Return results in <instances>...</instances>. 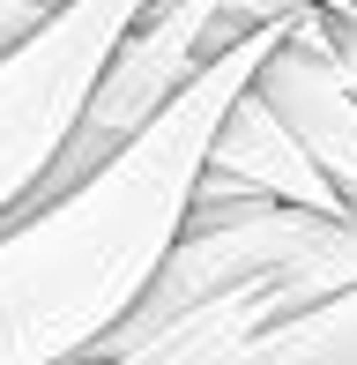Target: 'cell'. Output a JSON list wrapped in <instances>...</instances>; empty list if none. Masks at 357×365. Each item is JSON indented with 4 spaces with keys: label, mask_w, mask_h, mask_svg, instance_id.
I'll use <instances>...</instances> for the list:
<instances>
[{
    "label": "cell",
    "mask_w": 357,
    "mask_h": 365,
    "mask_svg": "<svg viewBox=\"0 0 357 365\" xmlns=\"http://www.w3.org/2000/svg\"><path fill=\"white\" fill-rule=\"evenodd\" d=\"M298 8H313V0H142V15L119 30V45H112L105 68H97L82 112H75L68 142H60V157H53V172L23 194L15 217H30V209H45L53 194H68L82 172H97V164L112 157V149L134 142L216 53L246 45L253 30L283 23V15H298Z\"/></svg>",
    "instance_id": "2"
},
{
    "label": "cell",
    "mask_w": 357,
    "mask_h": 365,
    "mask_svg": "<svg viewBox=\"0 0 357 365\" xmlns=\"http://www.w3.org/2000/svg\"><path fill=\"white\" fill-rule=\"evenodd\" d=\"M23 8H38V15H60V8H68V0H23Z\"/></svg>",
    "instance_id": "9"
},
{
    "label": "cell",
    "mask_w": 357,
    "mask_h": 365,
    "mask_svg": "<svg viewBox=\"0 0 357 365\" xmlns=\"http://www.w3.org/2000/svg\"><path fill=\"white\" fill-rule=\"evenodd\" d=\"M231 365H357V284L268 321Z\"/></svg>",
    "instance_id": "7"
},
{
    "label": "cell",
    "mask_w": 357,
    "mask_h": 365,
    "mask_svg": "<svg viewBox=\"0 0 357 365\" xmlns=\"http://www.w3.org/2000/svg\"><path fill=\"white\" fill-rule=\"evenodd\" d=\"M134 15H142V0H68L15 53H0V224L53 172L97 68Z\"/></svg>",
    "instance_id": "3"
},
{
    "label": "cell",
    "mask_w": 357,
    "mask_h": 365,
    "mask_svg": "<svg viewBox=\"0 0 357 365\" xmlns=\"http://www.w3.org/2000/svg\"><path fill=\"white\" fill-rule=\"evenodd\" d=\"M298 15L216 53L127 149H112L45 209L0 224V365H75L134 313L186 231L216 120L238 105V90L261 75Z\"/></svg>",
    "instance_id": "1"
},
{
    "label": "cell",
    "mask_w": 357,
    "mask_h": 365,
    "mask_svg": "<svg viewBox=\"0 0 357 365\" xmlns=\"http://www.w3.org/2000/svg\"><path fill=\"white\" fill-rule=\"evenodd\" d=\"M313 8H328V15H350V0H313Z\"/></svg>",
    "instance_id": "10"
},
{
    "label": "cell",
    "mask_w": 357,
    "mask_h": 365,
    "mask_svg": "<svg viewBox=\"0 0 357 365\" xmlns=\"http://www.w3.org/2000/svg\"><path fill=\"white\" fill-rule=\"evenodd\" d=\"M253 97L283 120V135L313 157V172L335 187V202L357 217V90L335 68L328 8H305L283 30V45L253 75Z\"/></svg>",
    "instance_id": "4"
},
{
    "label": "cell",
    "mask_w": 357,
    "mask_h": 365,
    "mask_svg": "<svg viewBox=\"0 0 357 365\" xmlns=\"http://www.w3.org/2000/svg\"><path fill=\"white\" fill-rule=\"evenodd\" d=\"M38 23H45L38 8H23V0H0V53H15V45H23Z\"/></svg>",
    "instance_id": "8"
},
{
    "label": "cell",
    "mask_w": 357,
    "mask_h": 365,
    "mask_svg": "<svg viewBox=\"0 0 357 365\" xmlns=\"http://www.w3.org/2000/svg\"><path fill=\"white\" fill-rule=\"evenodd\" d=\"M283 313H298V298H290L283 284H253V291H231V298L193 306L186 321L164 328V336L134 343V351H119L105 365H231L268 321H283Z\"/></svg>",
    "instance_id": "6"
},
{
    "label": "cell",
    "mask_w": 357,
    "mask_h": 365,
    "mask_svg": "<svg viewBox=\"0 0 357 365\" xmlns=\"http://www.w3.org/2000/svg\"><path fill=\"white\" fill-rule=\"evenodd\" d=\"M208 194H253V202H283V209H313V217H350L335 202V187L313 172L298 142L283 135V120L253 97V82L238 90V105L216 120L208 135V164H201Z\"/></svg>",
    "instance_id": "5"
}]
</instances>
